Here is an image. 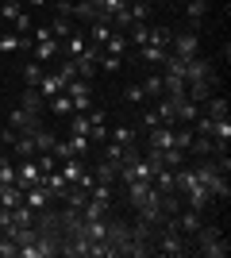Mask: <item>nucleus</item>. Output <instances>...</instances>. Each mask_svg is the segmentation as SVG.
<instances>
[{
	"label": "nucleus",
	"mask_w": 231,
	"mask_h": 258,
	"mask_svg": "<svg viewBox=\"0 0 231 258\" xmlns=\"http://www.w3.org/2000/svg\"><path fill=\"white\" fill-rule=\"evenodd\" d=\"M0 20L12 23L16 35H31L35 31V27H31V16H27V8H23L20 0H4V4H0Z\"/></svg>",
	"instance_id": "f257e3e1"
},
{
	"label": "nucleus",
	"mask_w": 231,
	"mask_h": 258,
	"mask_svg": "<svg viewBox=\"0 0 231 258\" xmlns=\"http://www.w3.org/2000/svg\"><path fill=\"white\" fill-rule=\"evenodd\" d=\"M170 54H177V58H197V54H200V35L197 31H174V39H170Z\"/></svg>",
	"instance_id": "f03ea898"
},
{
	"label": "nucleus",
	"mask_w": 231,
	"mask_h": 258,
	"mask_svg": "<svg viewBox=\"0 0 231 258\" xmlns=\"http://www.w3.org/2000/svg\"><path fill=\"white\" fill-rule=\"evenodd\" d=\"M31 185H43V170H39V162L31 158H23L20 166H16V189H31Z\"/></svg>",
	"instance_id": "7ed1b4c3"
},
{
	"label": "nucleus",
	"mask_w": 231,
	"mask_h": 258,
	"mask_svg": "<svg viewBox=\"0 0 231 258\" xmlns=\"http://www.w3.org/2000/svg\"><path fill=\"white\" fill-rule=\"evenodd\" d=\"M189 81H216V74H212V62L208 58H185V85Z\"/></svg>",
	"instance_id": "20e7f679"
},
{
	"label": "nucleus",
	"mask_w": 231,
	"mask_h": 258,
	"mask_svg": "<svg viewBox=\"0 0 231 258\" xmlns=\"http://www.w3.org/2000/svg\"><path fill=\"white\" fill-rule=\"evenodd\" d=\"M43 119H39V112H27V108H12L8 112V127L12 131H31V127H39Z\"/></svg>",
	"instance_id": "39448f33"
},
{
	"label": "nucleus",
	"mask_w": 231,
	"mask_h": 258,
	"mask_svg": "<svg viewBox=\"0 0 231 258\" xmlns=\"http://www.w3.org/2000/svg\"><path fill=\"white\" fill-rule=\"evenodd\" d=\"M31 46H35L31 35H16V31H12V35H0V54H27Z\"/></svg>",
	"instance_id": "423d86ee"
},
{
	"label": "nucleus",
	"mask_w": 231,
	"mask_h": 258,
	"mask_svg": "<svg viewBox=\"0 0 231 258\" xmlns=\"http://www.w3.org/2000/svg\"><path fill=\"white\" fill-rule=\"evenodd\" d=\"M23 205H31L35 212H46V208L54 205V197L46 193L43 185H31V189H23Z\"/></svg>",
	"instance_id": "0eeeda50"
},
{
	"label": "nucleus",
	"mask_w": 231,
	"mask_h": 258,
	"mask_svg": "<svg viewBox=\"0 0 231 258\" xmlns=\"http://www.w3.org/2000/svg\"><path fill=\"white\" fill-rule=\"evenodd\" d=\"M27 135H31V143H35V154H50V151H54V143H58V135H54V131H46L43 123L31 127Z\"/></svg>",
	"instance_id": "6e6552de"
},
{
	"label": "nucleus",
	"mask_w": 231,
	"mask_h": 258,
	"mask_svg": "<svg viewBox=\"0 0 231 258\" xmlns=\"http://www.w3.org/2000/svg\"><path fill=\"white\" fill-rule=\"evenodd\" d=\"M185 201H189V208L204 212V208H208V201H212V193L204 189V185H200V177H197V181H193V185L185 189Z\"/></svg>",
	"instance_id": "1a4fd4ad"
},
{
	"label": "nucleus",
	"mask_w": 231,
	"mask_h": 258,
	"mask_svg": "<svg viewBox=\"0 0 231 258\" xmlns=\"http://www.w3.org/2000/svg\"><path fill=\"white\" fill-rule=\"evenodd\" d=\"M58 173L66 177V185H77L81 173H85V162L81 158H58Z\"/></svg>",
	"instance_id": "9d476101"
},
{
	"label": "nucleus",
	"mask_w": 231,
	"mask_h": 258,
	"mask_svg": "<svg viewBox=\"0 0 231 258\" xmlns=\"http://www.w3.org/2000/svg\"><path fill=\"white\" fill-rule=\"evenodd\" d=\"M123 185H127V205L131 208H139L146 197L154 193V181H123Z\"/></svg>",
	"instance_id": "9b49d317"
},
{
	"label": "nucleus",
	"mask_w": 231,
	"mask_h": 258,
	"mask_svg": "<svg viewBox=\"0 0 231 258\" xmlns=\"http://www.w3.org/2000/svg\"><path fill=\"white\" fill-rule=\"evenodd\" d=\"M193 250H197V254H204V258H223L231 247H227V235H216V239H208V243H197Z\"/></svg>",
	"instance_id": "f8f14e48"
},
{
	"label": "nucleus",
	"mask_w": 231,
	"mask_h": 258,
	"mask_svg": "<svg viewBox=\"0 0 231 258\" xmlns=\"http://www.w3.org/2000/svg\"><path fill=\"white\" fill-rule=\"evenodd\" d=\"M112 31H116V27H112L108 20H93V23H89V35H85V39H89L93 46H104V43H108V35H112Z\"/></svg>",
	"instance_id": "ddd939ff"
},
{
	"label": "nucleus",
	"mask_w": 231,
	"mask_h": 258,
	"mask_svg": "<svg viewBox=\"0 0 231 258\" xmlns=\"http://www.w3.org/2000/svg\"><path fill=\"white\" fill-rule=\"evenodd\" d=\"M43 189H46V193H50V197H54V201H62L69 185H66V177H62V173H58V170H50V173H43Z\"/></svg>",
	"instance_id": "4468645a"
},
{
	"label": "nucleus",
	"mask_w": 231,
	"mask_h": 258,
	"mask_svg": "<svg viewBox=\"0 0 231 258\" xmlns=\"http://www.w3.org/2000/svg\"><path fill=\"white\" fill-rule=\"evenodd\" d=\"M35 89H39V97H43V100H50V97H58V93L66 89V81H62L58 74H43V81H39Z\"/></svg>",
	"instance_id": "2eb2a0df"
},
{
	"label": "nucleus",
	"mask_w": 231,
	"mask_h": 258,
	"mask_svg": "<svg viewBox=\"0 0 231 258\" xmlns=\"http://www.w3.org/2000/svg\"><path fill=\"white\" fill-rule=\"evenodd\" d=\"M85 50H89V39L81 31H73L69 39H62V54H66V58H81Z\"/></svg>",
	"instance_id": "dca6fc26"
},
{
	"label": "nucleus",
	"mask_w": 231,
	"mask_h": 258,
	"mask_svg": "<svg viewBox=\"0 0 231 258\" xmlns=\"http://www.w3.org/2000/svg\"><path fill=\"white\" fill-rule=\"evenodd\" d=\"M150 147H154V151L174 147V127H170V123H158V127H150Z\"/></svg>",
	"instance_id": "f3484780"
},
{
	"label": "nucleus",
	"mask_w": 231,
	"mask_h": 258,
	"mask_svg": "<svg viewBox=\"0 0 231 258\" xmlns=\"http://www.w3.org/2000/svg\"><path fill=\"white\" fill-rule=\"evenodd\" d=\"M31 50H35V62H50V58L62 54V43H58V39H43V43H35Z\"/></svg>",
	"instance_id": "a211bd4d"
},
{
	"label": "nucleus",
	"mask_w": 231,
	"mask_h": 258,
	"mask_svg": "<svg viewBox=\"0 0 231 258\" xmlns=\"http://www.w3.org/2000/svg\"><path fill=\"white\" fill-rule=\"evenodd\" d=\"M93 177H97L100 185H112L116 177H120V166H116V162H108V158H100L97 170H93Z\"/></svg>",
	"instance_id": "6ab92c4d"
},
{
	"label": "nucleus",
	"mask_w": 231,
	"mask_h": 258,
	"mask_svg": "<svg viewBox=\"0 0 231 258\" xmlns=\"http://www.w3.org/2000/svg\"><path fill=\"white\" fill-rule=\"evenodd\" d=\"M154 112H158V119H162V123H170V127L177 123V100H170V97H158Z\"/></svg>",
	"instance_id": "aec40b11"
},
{
	"label": "nucleus",
	"mask_w": 231,
	"mask_h": 258,
	"mask_svg": "<svg viewBox=\"0 0 231 258\" xmlns=\"http://www.w3.org/2000/svg\"><path fill=\"white\" fill-rule=\"evenodd\" d=\"M197 116H200V104H197V100H189V97L177 100V123H193Z\"/></svg>",
	"instance_id": "412c9836"
},
{
	"label": "nucleus",
	"mask_w": 231,
	"mask_h": 258,
	"mask_svg": "<svg viewBox=\"0 0 231 258\" xmlns=\"http://www.w3.org/2000/svg\"><path fill=\"white\" fill-rule=\"evenodd\" d=\"M100 50L112 54V58H123V50H127V35H123V31H112V35H108V43L100 46Z\"/></svg>",
	"instance_id": "4be33fe9"
},
{
	"label": "nucleus",
	"mask_w": 231,
	"mask_h": 258,
	"mask_svg": "<svg viewBox=\"0 0 231 258\" xmlns=\"http://www.w3.org/2000/svg\"><path fill=\"white\" fill-rule=\"evenodd\" d=\"M12 151L20 154V158H31V154H35L31 135H27V131H16V139H12Z\"/></svg>",
	"instance_id": "5701e85b"
},
{
	"label": "nucleus",
	"mask_w": 231,
	"mask_h": 258,
	"mask_svg": "<svg viewBox=\"0 0 231 258\" xmlns=\"http://www.w3.org/2000/svg\"><path fill=\"white\" fill-rule=\"evenodd\" d=\"M23 205V189H16V185H0V208H16Z\"/></svg>",
	"instance_id": "b1692460"
},
{
	"label": "nucleus",
	"mask_w": 231,
	"mask_h": 258,
	"mask_svg": "<svg viewBox=\"0 0 231 258\" xmlns=\"http://www.w3.org/2000/svg\"><path fill=\"white\" fill-rule=\"evenodd\" d=\"M204 116H212V119H220V116H227V97H208L204 100V108H200Z\"/></svg>",
	"instance_id": "393cba45"
},
{
	"label": "nucleus",
	"mask_w": 231,
	"mask_h": 258,
	"mask_svg": "<svg viewBox=\"0 0 231 258\" xmlns=\"http://www.w3.org/2000/svg\"><path fill=\"white\" fill-rule=\"evenodd\" d=\"M185 16H189V23H193V31H197V23L204 20V16H208V0H189Z\"/></svg>",
	"instance_id": "a878e982"
},
{
	"label": "nucleus",
	"mask_w": 231,
	"mask_h": 258,
	"mask_svg": "<svg viewBox=\"0 0 231 258\" xmlns=\"http://www.w3.org/2000/svg\"><path fill=\"white\" fill-rule=\"evenodd\" d=\"M166 54H170V50H166V46H150V43H146V46H139V58H143V66L166 62Z\"/></svg>",
	"instance_id": "bb28decb"
},
{
	"label": "nucleus",
	"mask_w": 231,
	"mask_h": 258,
	"mask_svg": "<svg viewBox=\"0 0 231 258\" xmlns=\"http://www.w3.org/2000/svg\"><path fill=\"white\" fill-rule=\"evenodd\" d=\"M69 35H73L69 20H66V16H54V20H50V39H58V43H62V39H69Z\"/></svg>",
	"instance_id": "cd10ccee"
},
{
	"label": "nucleus",
	"mask_w": 231,
	"mask_h": 258,
	"mask_svg": "<svg viewBox=\"0 0 231 258\" xmlns=\"http://www.w3.org/2000/svg\"><path fill=\"white\" fill-rule=\"evenodd\" d=\"M89 201H97V205L112 208V185H100V181H93V189H89Z\"/></svg>",
	"instance_id": "c85d7f7f"
},
{
	"label": "nucleus",
	"mask_w": 231,
	"mask_h": 258,
	"mask_svg": "<svg viewBox=\"0 0 231 258\" xmlns=\"http://www.w3.org/2000/svg\"><path fill=\"white\" fill-rule=\"evenodd\" d=\"M43 74H46V70H43V62H27V66H23V81H27V85H39V81H43Z\"/></svg>",
	"instance_id": "c756f323"
},
{
	"label": "nucleus",
	"mask_w": 231,
	"mask_h": 258,
	"mask_svg": "<svg viewBox=\"0 0 231 258\" xmlns=\"http://www.w3.org/2000/svg\"><path fill=\"white\" fill-rule=\"evenodd\" d=\"M127 43L146 46V43H150V23H131V39H127Z\"/></svg>",
	"instance_id": "7c9ffc66"
},
{
	"label": "nucleus",
	"mask_w": 231,
	"mask_h": 258,
	"mask_svg": "<svg viewBox=\"0 0 231 258\" xmlns=\"http://www.w3.org/2000/svg\"><path fill=\"white\" fill-rule=\"evenodd\" d=\"M20 108H27V112H39L43 108V97H39V89H23V100H20Z\"/></svg>",
	"instance_id": "2f4dec72"
},
{
	"label": "nucleus",
	"mask_w": 231,
	"mask_h": 258,
	"mask_svg": "<svg viewBox=\"0 0 231 258\" xmlns=\"http://www.w3.org/2000/svg\"><path fill=\"white\" fill-rule=\"evenodd\" d=\"M170 39H174V27H150V46H166L170 50Z\"/></svg>",
	"instance_id": "473e14b6"
},
{
	"label": "nucleus",
	"mask_w": 231,
	"mask_h": 258,
	"mask_svg": "<svg viewBox=\"0 0 231 258\" xmlns=\"http://www.w3.org/2000/svg\"><path fill=\"white\" fill-rule=\"evenodd\" d=\"M50 112H54V116H69V112H73V100H69L66 93H58V97H50Z\"/></svg>",
	"instance_id": "72a5a7b5"
},
{
	"label": "nucleus",
	"mask_w": 231,
	"mask_h": 258,
	"mask_svg": "<svg viewBox=\"0 0 231 258\" xmlns=\"http://www.w3.org/2000/svg\"><path fill=\"white\" fill-rule=\"evenodd\" d=\"M143 93H146V97H154V100L162 97V93H166V89H162V74H150V77H146V81H143Z\"/></svg>",
	"instance_id": "f704fd0d"
},
{
	"label": "nucleus",
	"mask_w": 231,
	"mask_h": 258,
	"mask_svg": "<svg viewBox=\"0 0 231 258\" xmlns=\"http://www.w3.org/2000/svg\"><path fill=\"white\" fill-rule=\"evenodd\" d=\"M0 185H16V166L8 162V154H0Z\"/></svg>",
	"instance_id": "c9c22d12"
},
{
	"label": "nucleus",
	"mask_w": 231,
	"mask_h": 258,
	"mask_svg": "<svg viewBox=\"0 0 231 258\" xmlns=\"http://www.w3.org/2000/svg\"><path fill=\"white\" fill-rule=\"evenodd\" d=\"M0 258H20V243L12 235H0Z\"/></svg>",
	"instance_id": "e433bc0d"
},
{
	"label": "nucleus",
	"mask_w": 231,
	"mask_h": 258,
	"mask_svg": "<svg viewBox=\"0 0 231 258\" xmlns=\"http://www.w3.org/2000/svg\"><path fill=\"white\" fill-rule=\"evenodd\" d=\"M112 143H120V147H131V143H135V127H116V131H112Z\"/></svg>",
	"instance_id": "4c0bfd02"
},
{
	"label": "nucleus",
	"mask_w": 231,
	"mask_h": 258,
	"mask_svg": "<svg viewBox=\"0 0 231 258\" xmlns=\"http://www.w3.org/2000/svg\"><path fill=\"white\" fill-rule=\"evenodd\" d=\"M123 100H127V104H143V100H146L143 85H127V89H123Z\"/></svg>",
	"instance_id": "58836bf2"
},
{
	"label": "nucleus",
	"mask_w": 231,
	"mask_h": 258,
	"mask_svg": "<svg viewBox=\"0 0 231 258\" xmlns=\"http://www.w3.org/2000/svg\"><path fill=\"white\" fill-rule=\"evenodd\" d=\"M97 62H100V70H104V74H116V70L123 66V58H112V54H100Z\"/></svg>",
	"instance_id": "ea45409f"
},
{
	"label": "nucleus",
	"mask_w": 231,
	"mask_h": 258,
	"mask_svg": "<svg viewBox=\"0 0 231 258\" xmlns=\"http://www.w3.org/2000/svg\"><path fill=\"white\" fill-rule=\"evenodd\" d=\"M123 154H127V147H120V143H108V147H104V158L108 162H116V166H120V158Z\"/></svg>",
	"instance_id": "a19ab883"
},
{
	"label": "nucleus",
	"mask_w": 231,
	"mask_h": 258,
	"mask_svg": "<svg viewBox=\"0 0 231 258\" xmlns=\"http://www.w3.org/2000/svg\"><path fill=\"white\" fill-rule=\"evenodd\" d=\"M58 77H62V81H73V77H77V66H73V62L66 58V62L58 66Z\"/></svg>",
	"instance_id": "79ce46f5"
},
{
	"label": "nucleus",
	"mask_w": 231,
	"mask_h": 258,
	"mask_svg": "<svg viewBox=\"0 0 231 258\" xmlns=\"http://www.w3.org/2000/svg\"><path fill=\"white\" fill-rule=\"evenodd\" d=\"M39 170H43V173L58 170V158H54V154H39Z\"/></svg>",
	"instance_id": "37998d69"
},
{
	"label": "nucleus",
	"mask_w": 231,
	"mask_h": 258,
	"mask_svg": "<svg viewBox=\"0 0 231 258\" xmlns=\"http://www.w3.org/2000/svg\"><path fill=\"white\" fill-rule=\"evenodd\" d=\"M158 123H162V119H158V112H154V108H146V112H143V127L150 131V127H158Z\"/></svg>",
	"instance_id": "c03bdc74"
},
{
	"label": "nucleus",
	"mask_w": 231,
	"mask_h": 258,
	"mask_svg": "<svg viewBox=\"0 0 231 258\" xmlns=\"http://www.w3.org/2000/svg\"><path fill=\"white\" fill-rule=\"evenodd\" d=\"M31 4H39V8H43V4H46V0H31Z\"/></svg>",
	"instance_id": "a18cd8bd"
},
{
	"label": "nucleus",
	"mask_w": 231,
	"mask_h": 258,
	"mask_svg": "<svg viewBox=\"0 0 231 258\" xmlns=\"http://www.w3.org/2000/svg\"><path fill=\"white\" fill-rule=\"evenodd\" d=\"M0 154H4V139H0Z\"/></svg>",
	"instance_id": "49530a36"
}]
</instances>
